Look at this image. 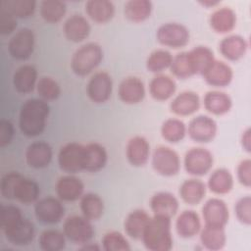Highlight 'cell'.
I'll list each match as a JSON object with an SVG mask.
<instances>
[{
	"instance_id": "1",
	"label": "cell",
	"mask_w": 251,
	"mask_h": 251,
	"mask_svg": "<svg viewBox=\"0 0 251 251\" xmlns=\"http://www.w3.org/2000/svg\"><path fill=\"white\" fill-rule=\"evenodd\" d=\"M50 108L43 99H27L21 107L19 126L23 134L34 137L41 134L45 128Z\"/></svg>"
},
{
	"instance_id": "2",
	"label": "cell",
	"mask_w": 251,
	"mask_h": 251,
	"mask_svg": "<svg viewBox=\"0 0 251 251\" xmlns=\"http://www.w3.org/2000/svg\"><path fill=\"white\" fill-rule=\"evenodd\" d=\"M141 239L148 250H171L173 247L171 219L154 215L153 218H150Z\"/></svg>"
},
{
	"instance_id": "3",
	"label": "cell",
	"mask_w": 251,
	"mask_h": 251,
	"mask_svg": "<svg viewBox=\"0 0 251 251\" xmlns=\"http://www.w3.org/2000/svg\"><path fill=\"white\" fill-rule=\"evenodd\" d=\"M103 59V50L95 42H88L81 45L73 54L71 68L73 72L80 76L86 75L94 71Z\"/></svg>"
},
{
	"instance_id": "4",
	"label": "cell",
	"mask_w": 251,
	"mask_h": 251,
	"mask_svg": "<svg viewBox=\"0 0 251 251\" xmlns=\"http://www.w3.org/2000/svg\"><path fill=\"white\" fill-rule=\"evenodd\" d=\"M156 37L162 45L177 49L184 47L189 42L190 33L182 24L166 23L159 26Z\"/></svg>"
},
{
	"instance_id": "5",
	"label": "cell",
	"mask_w": 251,
	"mask_h": 251,
	"mask_svg": "<svg viewBox=\"0 0 251 251\" xmlns=\"http://www.w3.org/2000/svg\"><path fill=\"white\" fill-rule=\"evenodd\" d=\"M152 167L161 176H173L179 172L180 159L174 149L167 146H158L152 154Z\"/></svg>"
},
{
	"instance_id": "6",
	"label": "cell",
	"mask_w": 251,
	"mask_h": 251,
	"mask_svg": "<svg viewBox=\"0 0 251 251\" xmlns=\"http://www.w3.org/2000/svg\"><path fill=\"white\" fill-rule=\"evenodd\" d=\"M63 232L66 237L75 243H88L94 234L91 221L83 215H73L68 217L63 225Z\"/></svg>"
},
{
	"instance_id": "7",
	"label": "cell",
	"mask_w": 251,
	"mask_h": 251,
	"mask_svg": "<svg viewBox=\"0 0 251 251\" xmlns=\"http://www.w3.org/2000/svg\"><path fill=\"white\" fill-rule=\"evenodd\" d=\"M213 164V154L203 147H193L184 155L183 165L185 171L195 176H201L209 173Z\"/></svg>"
},
{
	"instance_id": "8",
	"label": "cell",
	"mask_w": 251,
	"mask_h": 251,
	"mask_svg": "<svg viewBox=\"0 0 251 251\" xmlns=\"http://www.w3.org/2000/svg\"><path fill=\"white\" fill-rule=\"evenodd\" d=\"M58 164L66 173H77L84 170V145L69 142L61 147L58 154Z\"/></svg>"
},
{
	"instance_id": "9",
	"label": "cell",
	"mask_w": 251,
	"mask_h": 251,
	"mask_svg": "<svg viewBox=\"0 0 251 251\" xmlns=\"http://www.w3.org/2000/svg\"><path fill=\"white\" fill-rule=\"evenodd\" d=\"M34 33L31 29L27 27L20 28L9 40V54L16 60L28 59L34 50Z\"/></svg>"
},
{
	"instance_id": "10",
	"label": "cell",
	"mask_w": 251,
	"mask_h": 251,
	"mask_svg": "<svg viewBox=\"0 0 251 251\" xmlns=\"http://www.w3.org/2000/svg\"><path fill=\"white\" fill-rule=\"evenodd\" d=\"M113 81L106 72H97L89 78L86 85L88 98L94 103H105L112 95Z\"/></svg>"
},
{
	"instance_id": "11",
	"label": "cell",
	"mask_w": 251,
	"mask_h": 251,
	"mask_svg": "<svg viewBox=\"0 0 251 251\" xmlns=\"http://www.w3.org/2000/svg\"><path fill=\"white\" fill-rule=\"evenodd\" d=\"M190 138L199 143L210 142L217 134L218 126L214 119L206 115L193 118L186 127Z\"/></svg>"
},
{
	"instance_id": "12",
	"label": "cell",
	"mask_w": 251,
	"mask_h": 251,
	"mask_svg": "<svg viewBox=\"0 0 251 251\" xmlns=\"http://www.w3.org/2000/svg\"><path fill=\"white\" fill-rule=\"evenodd\" d=\"M34 214L40 223L52 225L57 224L62 220L65 214V209L59 199L49 196L36 202Z\"/></svg>"
},
{
	"instance_id": "13",
	"label": "cell",
	"mask_w": 251,
	"mask_h": 251,
	"mask_svg": "<svg viewBox=\"0 0 251 251\" xmlns=\"http://www.w3.org/2000/svg\"><path fill=\"white\" fill-rule=\"evenodd\" d=\"M202 216L206 226L225 227L228 222L229 212L224 200L210 198L203 205Z\"/></svg>"
},
{
	"instance_id": "14",
	"label": "cell",
	"mask_w": 251,
	"mask_h": 251,
	"mask_svg": "<svg viewBox=\"0 0 251 251\" xmlns=\"http://www.w3.org/2000/svg\"><path fill=\"white\" fill-rule=\"evenodd\" d=\"M118 94L124 103L129 105L137 104L141 102L145 96L144 83L136 76L126 77L119 85Z\"/></svg>"
},
{
	"instance_id": "15",
	"label": "cell",
	"mask_w": 251,
	"mask_h": 251,
	"mask_svg": "<svg viewBox=\"0 0 251 251\" xmlns=\"http://www.w3.org/2000/svg\"><path fill=\"white\" fill-rule=\"evenodd\" d=\"M126 155L129 164L134 167L144 166L150 157V145L143 136L136 135L131 137L126 144Z\"/></svg>"
},
{
	"instance_id": "16",
	"label": "cell",
	"mask_w": 251,
	"mask_h": 251,
	"mask_svg": "<svg viewBox=\"0 0 251 251\" xmlns=\"http://www.w3.org/2000/svg\"><path fill=\"white\" fill-rule=\"evenodd\" d=\"M6 238L13 244L23 246L28 244L34 237V226L25 217L3 229Z\"/></svg>"
},
{
	"instance_id": "17",
	"label": "cell",
	"mask_w": 251,
	"mask_h": 251,
	"mask_svg": "<svg viewBox=\"0 0 251 251\" xmlns=\"http://www.w3.org/2000/svg\"><path fill=\"white\" fill-rule=\"evenodd\" d=\"M178 200L168 191H159L150 199V208L155 216L172 219L178 210Z\"/></svg>"
},
{
	"instance_id": "18",
	"label": "cell",
	"mask_w": 251,
	"mask_h": 251,
	"mask_svg": "<svg viewBox=\"0 0 251 251\" xmlns=\"http://www.w3.org/2000/svg\"><path fill=\"white\" fill-rule=\"evenodd\" d=\"M25 156L29 167L42 169L47 167L52 160V148L45 141H35L27 146Z\"/></svg>"
},
{
	"instance_id": "19",
	"label": "cell",
	"mask_w": 251,
	"mask_h": 251,
	"mask_svg": "<svg viewBox=\"0 0 251 251\" xmlns=\"http://www.w3.org/2000/svg\"><path fill=\"white\" fill-rule=\"evenodd\" d=\"M84 185L82 181L72 175L61 176L56 182V193L61 200L75 201L83 195Z\"/></svg>"
},
{
	"instance_id": "20",
	"label": "cell",
	"mask_w": 251,
	"mask_h": 251,
	"mask_svg": "<svg viewBox=\"0 0 251 251\" xmlns=\"http://www.w3.org/2000/svg\"><path fill=\"white\" fill-rule=\"evenodd\" d=\"M206 82L212 86L224 87L230 83L233 76L232 69L223 61L215 60L203 74Z\"/></svg>"
},
{
	"instance_id": "21",
	"label": "cell",
	"mask_w": 251,
	"mask_h": 251,
	"mask_svg": "<svg viewBox=\"0 0 251 251\" xmlns=\"http://www.w3.org/2000/svg\"><path fill=\"white\" fill-rule=\"evenodd\" d=\"M90 25L82 15L74 14L69 17L64 24V33L67 39L73 42L84 40L90 33Z\"/></svg>"
},
{
	"instance_id": "22",
	"label": "cell",
	"mask_w": 251,
	"mask_h": 251,
	"mask_svg": "<svg viewBox=\"0 0 251 251\" xmlns=\"http://www.w3.org/2000/svg\"><path fill=\"white\" fill-rule=\"evenodd\" d=\"M200 108V98L194 91L186 90L177 94L170 104L173 113L178 116H189Z\"/></svg>"
},
{
	"instance_id": "23",
	"label": "cell",
	"mask_w": 251,
	"mask_h": 251,
	"mask_svg": "<svg viewBox=\"0 0 251 251\" xmlns=\"http://www.w3.org/2000/svg\"><path fill=\"white\" fill-rule=\"evenodd\" d=\"M13 84L20 93L31 92L37 84V70L32 65L19 67L13 75Z\"/></svg>"
},
{
	"instance_id": "24",
	"label": "cell",
	"mask_w": 251,
	"mask_h": 251,
	"mask_svg": "<svg viewBox=\"0 0 251 251\" xmlns=\"http://www.w3.org/2000/svg\"><path fill=\"white\" fill-rule=\"evenodd\" d=\"M176 229L179 236L190 238L201 230V221L198 214L193 210L182 211L176 221Z\"/></svg>"
},
{
	"instance_id": "25",
	"label": "cell",
	"mask_w": 251,
	"mask_h": 251,
	"mask_svg": "<svg viewBox=\"0 0 251 251\" xmlns=\"http://www.w3.org/2000/svg\"><path fill=\"white\" fill-rule=\"evenodd\" d=\"M221 54L230 61L241 59L248 48L247 41L244 37L238 34H231L222 39L219 45Z\"/></svg>"
},
{
	"instance_id": "26",
	"label": "cell",
	"mask_w": 251,
	"mask_h": 251,
	"mask_svg": "<svg viewBox=\"0 0 251 251\" xmlns=\"http://www.w3.org/2000/svg\"><path fill=\"white\" fill-rule=\"evenodd\" d=\"M108 160L107 151L104 146L97 142L84 145V170L98 172L102 170Z\"/></svg>"
},
{
	"instance_id": "27",
	"label": "cell",
	"mask_w": 251,
	"mask_h": 251,
	"mask_svg": "<svg viewBox=\"0 0 251 251\" xmlns=\"http://www.w3.org/2000/svg\"><path fill=\"white\" fill-rule=\"evenodd\" d=\"M87 16L97 24L111 21L115 15V5L110 0H89L85 3Z\"/></svg>"
},
{
	"instance_id": "28",
	"label": "cell",
	"mask_w": 251,
	"mask_h": 251,
	"mask_svg": "<svg viewBox=\"0 0 251 251\" xmlns=\"http://www.w3.org/2000/svg\"><path fill=\"white\" fill-rule=\"evenodd\" d=\"M176 83L169 75L158 74L149 83V92L151 96L158 101L170 99L176 92Z\"/></svg>"
},
{
	"instance_id": "29",
	"label": "cell",
	"mask_w": 251,
	"mask_h": 251,
	"mask_svg": "<svg viewBox=\"0 0 251 251\" xmlns=\"http://www.w3.org/2000/svg\"><path fill=\"white\" fill-rule=\"evenodd\" d=\"M209 23L216 32L227 33L235 27L236 14L229 7H222L211 14Z\"/></svg>"
},
{
	"instance_id": "30",
	"label": "cell",
	"mask_w": 251,
	"mask_h": 251,
	"mask_svg": "<svg viewBox=\"0 0 251 251\" xmlns=\"http://www.w3.org/2000/svg\"><path fill=\"white\" fill-rule=\"evenodd\" d=\"M188 60L194 75H202L216 60L213 51L207 46H196L187 52Z\"/></svg>"
},
{
	"instance_id": "31",
	"label": "cell",
	"mask_w": 251,
	"mask_h": 251,
	"mask_svg": "<svg viewBox=\"0 0 251 251\" xmlns=\"http://www.w3.org/2000/svg\"><path fill=\"white\" fill-rule=\"evenodd\" d=\"M149 221L150 217L146 211L136 209L130 212L126 218L124 224L125 231L133 239H141Z\"/></svg>"
},
{
	"instance_id": "32",
	"label": "cell",
	"mask_w": 251,
	"mask_h": 251,
	"mask_svg": "<svg viewBox=\"0 0 251 251\" xmlns=\"http://www.w3.org/2000/svg\"><path fill=\"white\" fill-rule=\"evenodd\" d=\"M204 107L208 112L221 116L229 112L232 107V100L223 91L211 90L204 96Z\"/></svg>"
},
{
	"instance_id": "33",
	"label": "cell",
	"mask_w": 251,
	"mask_h": 251,
	"mask_svg": "<svg viewBox=\"0 0 251 251\" xmlns=\"http://www.w3.org/2000/svg\"><path fill=\"white\" fill-rule=\"evenodd\" d=\"M206 194V184L197 178H189L184 180L179 187V195L181 199L189 205H197Z\"/></svg>"
},
{
	"instance_id": "34",
	"label": "cell",
	"mask_w": 251,
	"mask_h": 251,
	"mask_svg": "<svg viewBox=\"0 0 251 251\" xmlns=\"http://www.w3.org/2000/svg\"><path fill=\"white\" fill-rule=\"evenodd\" d=\"M200 241L208 250L216 251L223 249L226 241L225 227L205 225L200 230Z\"/></svg>"
},
{
	"instance_id": "35",
	"label": "cell",
	"mask_w": 251,
	"mask_h": 251,
	"mask_svg": "<svg viewBox=\"0 0 251 251\" xmlns=\"http://www.w3.org/2000/svg\"><path fill=\"white\" fill-rule=\"evenodd\" d=\"M152 10L153 4L149 0H129L124 6L126 18L133 23H141L147 20Z\"/></svg>"
},
{
	"instance_id": "36",
	"label": "cell",
	"mask_w": 251,
	"mask_h": 251,
	"mask_svg": "<svg viewBox=\"0 0 251 251\" xmlns=\"http://www.w3.org/2000/svg\"><path fill=\"white\" fill-rule=\"evenodd\" d=\"M207 185L216 194H226L233 187V176L228 170L220 168L211 174Z\"/></svg>"
},
{
	"instance_id": "37",
	"label": "cell",
	"mask_w": 251,
	"mask_h": 251,
	"mask_svg": "<svg viewBox=\"0 0 251 251\" xmlns=\"http://www.w3.org/2000/svg\"><path fill=\"white\" fill-rule=\"evenodd\" d=\"M80 210L82 215L90 221L98 220L104 212V202L95 193H86L80 198Z\"/></svg>"
},
{
	"instance_id": "38",
	"label": "cell",
	"mask_w": 251,
	"mask_h": 251,
	"mask_svg": "<svg viewBox=\"0 0 251 251\" xmlns=\"http://www.w3.org/2000/svg\"><path fill=\"white\" fill-rule=\"evenodd\" d=\"M0 6L15 18L25 19L33 15L36 8L35 0H2Z\"/></svg>"
},
{
	"instance_id": "39",
	"label": "cell",
	"mask_w": 251,
	"mask_h": 251,
	"mask_svg": "<svg viewBox=\"0 0 251 251\" xmlns=\"http://www.w3.org/2000/svg\"><path fill=\"white\" fill-rule=\"evenodd\" d=\"M67 11L66 3L61 0H43L40 3V15L42 19L51 24L60 22Z\"/></svg>"
},
{
	"instance_id": "40",
	"label": "cell",
	"mask_w": 251,
	"mask_h": 251,
	"mask_svg": "<svg viewBox=\"0 0 251 251\" xmlns=\"http://www.w3.org/2000/svg\"><path fill=\"white\" fill-rule=\"evenodd\" d=\"M186 126L185 124L175 118L166 120L161 126L162 137L171 143H176L182 140L186 134Z\"/></svg>"
},
{
	"instance_id": "41",
	"label": "cell",
	"mask_w": 251,
	"mask_h": 251,
	"mask_svg": "<svg viewBox=\"0 0 251 251\" xmlns=\"http://www.w3.org/2000/svg\"><path fill=\"white\" fill-rule=\"evenodd\" d=\"M39 193L40 190L37 182L31 178L23 176L16 188L15 199L24 204H30L37 200Z\"/></svg>"
},
{
	"instance_id": "42",
	"label": "cell",
	"mask_w": 251,
	"mask_h": 251,
	"mask_svg": "<svg viewBox=\"0 0 251 251\" xmlns=\"http://www.w3.org/2000/svg\"><path fill=\"white\" fill-rule=\"evenodd\" d=\"M38 243L44 251H60L65 248L66 235L57 229H45L41 232Z\"/></svg>"
},
{
	"instance_id": "43",
	"label": "cell",
	"mask_w": 251,
	"mask_h": 251,
	"mask_svg": "<svg viewBox=\"0 0 251 251\" xmlns=\"http://www.w3.org/2000/svg\"><path fill=\"white\" fill-rule=\"evenodd\" d=\"M173 55L166 49H156L148 56L146 60V68L149 72L160 74L171 67Z\"/></svg>"
},
{
	"instance_id": "44",
	"label": "cell",
	"mask_w": 251,
	"mask_h": 251,
	"mask_svg": "<svg viewBox=\"0 0 251 251\" xmlns=\"http://www.w3.org/2000/svg\"><path fill=\"white\" fill-rule=\"evenodd\" d=\"M36 89L41 99L45 101L55 100L61 94V87L59 83L51 76H41L37 81Z\"/></svg>"
},
{
	"instance_id": "45",
	"label": "cell",
	"mask_w": 251,
	"mask_h": 251,
	"mask_svg": "<svg viewBox=\"0 0 251 251\" xmlns=\"http://www.w3.org/2000/svg\"><path fill=\"white\" fill-rule=\"evenodd\" d=\"M103 249L106 251H129L127 239L119 231L112 230L104 234L102 238Z\"/></svg>"
},
{
	"instance_id": "46",
	"label": "cell",
	"mask_w": 251,
	"mask_h": 251,
	"mask_svg": "<svg viewBox=\"0 0 251 251\" xmlns=\"http://www.w3.org/2000/svg\"><path fill=\"white\" fill-rule=\"evenodd\" d=\"M170 69L174 75L182 79L188 78L189 76L194 75L188 60L187 52H180L173 57Z\"/></svg>"
},
{
	"instance_id": "47",
	"label": "cell",
	"mask_w": 251,
	"mask_h": 251,
	"mask_svg": "<svg viewBox=\"0 0 251 251\" xmlns=\"http://www.w3.org/2000/svg\"><path fill=\"white\" fill-rule=\"evenodd\" d=\"M23 176H24L18 172H10L6 174L1 179V195L6 199H15L16 188Z\"/></svg>"
},
{
	"instance_id": "48",
	"label": "cell",
	"mask_w": 251,
	"mask_h": 251,
	"mask_svg": "<svg viewBox=\"0 0 251 251\" xmlns=\"http://www.w3.org/2000/svg\"><path fill=\"white\" fill-rule=\"evenodd\" d=\"M0 212V226L2 230L9 227L22 218H24L21 209L14 205H2Z\"/></svg>"
},
{
	"instance_id": "49",
	"label": "cell",
	"mask_w": 251,
	"mask_h": 251,
	"mask_svg": "<svg viewBox=\"0 0 251 251\" xmlns=\"http://www.w3.org/2000/svg\"><path fill=\"white\" fill-rule=\"evenodd\" d=\"M234 213L237 220L249 226L251 224V198L250 196L241 197L234 206Z\"/></svg>"
},
{
	"instance_id": "50",
	"label": "cell",
	"mask_w": 251,
	"mask_h": 251,
	"mask_svg": "<svg viewBox=\"0 0 251 251\" xmlns=\"http://www.w3.org/2000/svg\"><path fill=\"white\" fill-rule=\"evenodd\" d=\"M17 18L0 6V33L2 35L11 34L17 27Z\"/></svg>"
},
{
	"instance_id": "51",
	"label": "cell",
	"mask_w": 251,
	"mask_h": 251,
	"mask_svg": "<svg viewBox=\"0 0 251 251\" xmlns=\"http://www.w3.org/2000/svg\"><path fill=\"white\" fill-rule=\"evenodd\" d=\"M237 179L241 184L246 187H250L251 185V161L250 159L242 160L236 170Z\"/></svg>"
},
{
	"instance_id": "52",
	"label": "cell",
	"mask_w": 251,
	"mask_h": 251,
	"mask_svg": "<svg viewBox=\"0 0 251 251\" xmlns=\"http://www.w3.org/2000/svg\"><path fill=\"white\" fill-rule=\"evenodd\" d=\"M14 137V126L6 119L0 121V147H5L11 143Z\"/></svg>"
},
{
	"instance_id": "53",
	"label": "cell",
	"mask_w": 251,
	"mask_h": 251,
	"mask_svg": "<svg viewBox=\"0 0 251 251\" xmlns=\"http://www.w3.org/2000/svg\"><path fill=\"white\" fill-rule=\"evenodd\" d=\"M251 137H250V128H247L242 132L241 135V144L242 147L247 151L250 152V146H251Z\"/></svg>"
},
{
	"instance_id": "54",
	"label": "cell",
	"mask_w": 251,
	"mask_h": 251,
	"mask_svg": "<svg viewBox=\"0 0 251 251\" xmlns=\"http://www.w3.org/2000/svg\"><path fill=\"white\" fill-rule=\"evenodd\" d=\"M200 4H202L203 6H206V7H214L216 5H218L220 2L219 1H211V0H207V1H200L199 2Z\"/></svg>"
}]
</instances>
